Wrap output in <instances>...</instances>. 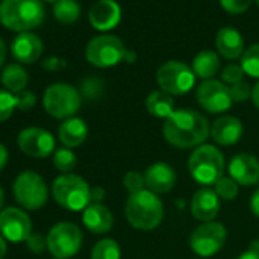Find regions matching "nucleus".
Segmentation results:
<instances>
[{"label": "nucleus", "instance_id": "nucleus-10", "mask_svg": "<svg viewBox=\"0 0 259 259\" xmlns=\"http://www.w3.org/2000/svg\"><path fill=\"white\" fill-rule=\"evenodd\" d=\"M46 241L48 250L55 259H69L79 251L82 245V233L76 224L63 221L49 230Z\"/></svg>", "mask_w": 259, "mask_h": 259}, {"label": "nucleus", "instance_id": "nucleus-36", "mask_svg": "<svg viewBox=\"0 0 259 259\" xmlns=\"http://www.w3.org/2000/svg\"><path fill=\"white\" fill-rule=\"evenodd\" d=\"M229 89H230V95H232L233 102H245L247 99L251 98V90L253 89L244 81H241L238 84H233Z\"/></svg>", "mask_w": 259, "mask_h": 259}, {"label": "nucleus", "instance_id": "nucleus-44", "mask_svg": "<svg viewBox=\"0 0 259 259\" xmlns=\"http://www.w3.org/2000/svg\"><path fill=\"white\" fill-rule=\"evenodd\" d=\"M251 99H253L254 107L259 108V81L254 84V87H253V90H251Z\"/></svg>", "mask_w": 259, "mask_h": 259}, {"label": "nucleus", "instance_id": "nucleus-24", "mask_svg": "<svg viewBox=\"0 0 259 259\" xmlns=\"http://www.w3.org/2000/svg\"><path fill=\"white\" fill-rule=\"evenodd\" d=\"M145 105H147V110L150 114H153L154 117H159V119H165V120L168 117H171L172 113L176 111L172 96L163 90L151 92L145 101Z\"/></svg>", "mask_w": 259, "mask_h": 259}, {"label": "nucleus", "instance_id": "nucleus-15", "mask_svg": "<svg viewBox=\"0 0 259 259\" xmlns=\"http://www.w3.org/2000/svg\"><path fill=\"white\" fill-rule=\"evenodd\" d=\"M122 17L120 7L114 0H98L96 4L92 5L89 11V20L90 25L101 32L114 29Z\"/></svg>", "mask_w": 259, "mask_h": 259}, {"label": "nucleus", "instance_id": "nucleus-1", "mask_svg": "<svg viewBox=\"0 0 259 259\" xmlns=\"http://www.w3.org/2000/svg\"><path fill=\"white\" fill-rule=\"evenodd\" d=\"M210 135L207 119L191 108L177 110L163 123V136L169 145L188 150L200 147Z\"/></svg>", "mask_w": 259, "mask_h": 259}, {"label": "nucleus", "instance_id": "nucleus-40", "mask_svg": "<svg viewBox=\"0 0 259 259\" xmlns=\"http://www.w3.org/2000/svg\"><path fill=\"white\" fill-rule=\"evenodd\" d=\"M238 259H259V241L253 242L251 247L247 251H244L242 254H239Z\"/></svg>", "mask_w": 259, "mask_h": 259}, {"label": "nucleus", "instance_id": "nucleus-49", "mask_svg": "<svg viewBox=\"0 0 259 259\" xmlns=\"http://www.w3.org/2000/svg\"><path fill=\"white\" fill-rule=\"evenodd\" d=\"M46 2H55V4H57V2H58V0H46Z\"/></svg>", "mask_w": 259, "mask_h": 259}, {"label": "nucleus", "instance_id": "nucleus-19", "mask_svg": "<svg viewBox=\"0 0 259 259\" xmlns=\"http://www.w3.org/2000/svg\"><path fill=\"white\" fill-rule=\"evenodd\" d=\"M191 212L194 218L203 223L213 221L220 212V197L210 188L198 189L191 201Z\"/></svg>", "mask_w": 259, "mask_h": 259}, {"label": "nucleus", "instance_id": "nucleus-35", "mask_svg": "<svg viewBox=\"0 0 259 259\" xmlns=\"http://www.w3.org/2000/svg\"><path fill=\"white\" fill-rule=\"evenodd\" d=\"M220 4L226 13L236 16V14L245 13L250 8L251 0H220Z\"/></svg>", "mask_w": 259, "mask_h": 259}, {"label": "nucleus", "instance_id": "nucleus-30", "mask_svg": "<svg viewBox=\"0 0 259 259\" xmlns=\"http://www.w3.org/2000/svg\"><path fill=\"white\" fill-rule=\"evenodd\" d=\"M54 165L58 171L70 174L76 166V156L70 148H58L54 153Z\"/></svg>", "mask_w": 259, "mask_h": 259}, {"label": "nucleus", "instance_id": "nucleus-11", "mask_svg": "<svg viewBox=\"0 0 259 259\" xmlns=\"http://www.w3.org/2000/svg\"><path fill=\"white\" fill-rule=\"evenodd\" d=\"M227 238L226 227L221 223L209 221L198 226L189 238V245L192 251L198 256L207 257L218 253Z\"/></svg>", "mask_w": 259, "mask_h": 259}, {"label": "nucleus", "instance_id": "nucleus-9", "mask_svg": "<svg viewBox=\"0 0 259 259\" xmlns=\"http://www.w3.org/2000/svg\"><path fill=\"white\" fill-rule=\"evenodd\" d=\"M156 79L160 90L171 96H180L192 90L195 73L192 67L182 61H168L157 69Z\"/></svg>", "mask_w": 259, "mask_h": 259}, {"label": "nucleus", "instance_id": "nucleus-41", "mask_svg": "<svg viewBox=\"0 0 259 259\" xmlns=\"http://www.w3.org/2000/svg\"><path fill=\"white\" fill-rule=\"evenodd\" d=\"M250 209H251L253 215H256L259 218V189L254 191L250 198Z\"/></svg>", "mask_w": 259, "mask_h": 259}, {"label": "nucleus", "instance_id": "nucleus-48", "mask_svg": "<svg viewBox=\"0 0 259 259\" xmlns=\"http://www.w3.org/2000/svg\"><path fill=\"white\" fill-rule=\"evenodd\" d=\"M2 207H4V189L0 188V212H2Z\"/></svg>", "mask_w": 259, "mask_h": 259}, {"label": "nucleus", "instance_id": "nucleus-14", "mask_svg": "<svg viewBox=\"0 0 259 259\" xmlns=\"http://www.w3.org/2000/svg\"><path fill=\"white\" fill-rule=\"evenodd\" d=\"M17 145L25 154L37 159H45L55 153L54 136L48 130L38 126L25 128L23 132H20L17 136Z\"/></svg>", "mask_w": 259, "mask_h": 259}, {"label": "nucleus", "instance_id": "nucleus-32", "mask_svg": "<svg viewBox=\"0 0 259 259\" xmlns=\"http://www.w3.org/2000/svg\"><path fill=\"white\" fill-rule=\"evenodd\" d=\"M16 108H17L16 95L8 90L0 89V122L8 120Z\"/></svg>", "mask_w": 259, "mask_h": 259}, {"label": "nucleus", "instance_id": "nucleus-46", "mask_svg": "<svg viewBox=\"0 0 259 259\" xmlns=\"http://www.w3.org/2000/svg\"><path fill=\"white\" fill-rule=\"evenodd\" d=\"M5 57H7V46H5V41L2 40V37H0V66L4 64Z\"/></svg>", "mask_w": 259, "mask_h": 259}, {"label": "nucleus", "instance_id": "nucleus-12", "mask_svg": "<svg viewBox=\"0 0 259 259\" xmlns=\"http://www.w3.org/2000/svg\"><path fill=\"white\" fill-rule=\"evenodd\" d=\"M197 101L206 111L217 114L227 111L233 101L230 89L218 79H206L197 89Z\"/></svg>", "mask_w": 259, "mask_h": 259}, {"label": "nucleus", "instance_id": "nucleus-18", "mask_svg": "<svg viewBox=\"0 0 259 259\" xmlns=\"http://www.w3.org/2000/svg\"><path fill=\"white\" fill-rule=\"evenodd\" d=\"M13 57L23 64L35 63L43 54V43L38 35L32 32H20L11 43Z\"/></svg>", "mask_w": 259, "mask_h": 259}, {"label": "nucleus", "instance_id": "nucleus-47", "mask_svg": "<svg viewBox=\"0 0 259 259\" xmlns=\"http://www.w3.org/2000/svg\"><path fill=\"white\" fill-rule=\"evenodd\" d=\"M136 54L133 52V51H126L125 52V57H123V61H126V63H135L136 61Z\"/></svg>", "mask_w": 259, "mask_h": 259}, {"label": "nucleus", "instance_id": "nucleus-42", "mask_svg": "<svg viewBox=\"0 0 259 259\" xmlns=\"http://www.w3.org/2000/svg\"><path fill=\"white\" fill-rule=\"evenodd\" d=\"M105 195V191L99 186L92 188V203H101Z\"/></svg>", "mask_w": 259, "mask_h": 259}, {"label": "nucleus", "instance_id": "nucleus-26", "mask_svg": "<svg viewBox=\"0 0 259 259\" xmlns=\"http://www.w3.org/2000/svg\"><path fill=\"white\" fill-rule=\"evenodd\" d=\"M29 82L28 72L20 64H8L2 73V84L11 93H20Z\"/></svg>", "mask_w": 259, "mask_h": 259}, {"label": "nucleus", "instance_id": "nucleus-34", "mask_svg": "<svg viewBox=\"0 0 259 259\" xmlns=\"http://www.w3.org/2000/svg\"><path fill=\"white\" fill-rule=\"evenodd\" d=\"M244 75H245V73H244L241 64H239V66H238V64H229V66H226V67L223 69V72H221L223 82H224V84H230V85L241 82L242 78H244Z\"/></svg>", "mask_w": 259, "mask_h": 259}, {"label": "nucleus", "instance_id": "nucleus-21", "mask_svg": "<svg viewBox=\"0 0 259 259\" xmlns=\"http://www.w3.org/2000/svg\"><path fill=\"white\" fill-rule=\"evenodd\" d=\"M82 223L92 233L102 235L113 227V213L107 206L92 203L82 210Z\"/></svg>", "mask_w": 259, "mask_h": 259}, {"label": "nucleus", "instance_id": "nucleus-17", "mask_svg": "<svg viewBox=\"0 0 259 259\" xmlns=\"http://www.w3.org/2000/svg\"><path fill=\"white\" fill-rule=\"evenodd\" d=\"M145 185L148 191L154 194H166L169 192L177 180L174 168L166 162H156L145 171Z\"/></svg>", "mask_w": 259, "mask_h": 259}, {"label": "nucleus", "instance_id": "nucleus-5", "mask_svg": "<svg viewBox=\"0 0 259 259\" xmlns=\"http://www.w3.org/2000/svg\"><path fill=\"white\" fill-rule=\"evenodd\" d=\"M54 200L64 209L72 212L84 210L92 204V188L76 174H63L54 180Z\"/></svg>", "mask_w": 259, "mask_h": 259}, {"label": "nucleus", "instance_id": "nucleus-2", "mask_svg": "<svg viewBox=\"0 0 259 259\" xmlns=\"http://www.w3.org/2000/svg\"><path fill=\"white\" fill-rule=\"evenodd\" d=\"M46 17L41 0H2L0 22L16 32H28L38 28Z\"/></svg>", "mask_w": 259, "mask_h": 259}, {"label": "nucleus", "instance_id": "nucleus-6", "mask_svg": "<svg viewBox=\"0 0 259 259\" xmlns=\"http://www.w3.org/2000/svg\"><path fill=\"white\" fill-rule=\"evenodd\" d=\"M16 201L28 210H38L48 201V186L43 177L34 171H23L13 185Z\"/></svg>", "mask_w": 259, "mask_h": 259}, {"label": "nucleus", "instance_id": "nucleus-16", "mask_svg": "<svg viewBox=\"0 0 259 259\" xmlns=\"http://www.w3.org/2000/svg\"><path fill=\"white\" fill-rule=\"evenodd\" d=\"M230 177L241 186H253L259 180V160L251 154H236L229 163Z\"/></svg>", "mask_w": 259, "mask_h": 259}, {"label": "nucleus", "instance_id": "nucleus-31", "mask_svg": "<svg viewBox=\"0 0 259 259\" xmlns=\"http://www.w3.org/2000/svg\"><path fill=\"white\" fill-rule=\"evenodd\" d=\"M238 183L232 179V177H223V179H220L217 183H215V192H217V195L221 198V200H227V201H230V200H235L236 198V195H238Z\"/></svg>", "mask_w": 259, "mask_h": 259}, {"label": "nucleus", "instance_id": "nucleus-23", "mask_svg": "<svg viewBox=\"0 0 259 259\" xmlns=\"http://www.w3.org/2000/svg\"><path fill=\"white\" fill-rule=\"evenodd\" d=\"M89 135L87 123L79 117H69L66 119L58 130V139L66 148L79 147Z\"/></svg>", "mask_w": 259, "mask_h": 259}, {"label": "nucleus", "instance_id": "nucleus-4", "mask_svg": "<svg viewBox=\"0 0 259 259\" xmlns=\"http://www.w3.org/2000/svg\"><path fill=\"white\" fill-rule=\"evenodd\" d=\"M189 172L203 188L215 185L224 176V156L213 145H200L189 157Z\"/></svg>", "mask_w": 259, "mask_h": 259}, {"label": "nucleus", "instance_id": "nucleus-22", "mask_svg": "<svg viewBox=\"0 0 259 259\" xmlns=\"http://www.w3.org/2000/svg\"><path fill=\"white\" fill-rule=\"evenodd\" d=\"M215 46L226 60H236L244 54V38L235 28H221L217 34Z\"/></svg>", "mask_w": 259, "mask_h": 259}, {"label": "nucleus", "instance_id": "nucleus-38", "mask_svg": "<svg viewBox=\"0 0 259 259\" xmlns=\"http://www.w3.org/2000/svg\"><path fill=\"white\" fill-rule=\"evenodd\" d=\"M26 244H28V248L32 251V253H43L45 251V248H48V241L40 235V233H32L29 238H28V241H26Z\"/></svg>", "mask_w": 259, "mask_h": 259}, {"label": "nucleus", "instance_id": "nucleus-45", "mask_svg": "<svg viewBox=\"0 0 259 259\" xmlns=\"http://www.w3.org/2000/svg\"><path fill=\"white\" fill-rule=\"evenodd\" d=\"M7 250H8L7 241H5V238L2 235H0V259H4L7 256Z\"/></svg>", "mask_w": 259, "mask_h": 259}, {"label": "nucleus", "instance_id": "nucleus-28", "mask_svg": "<svg viewBox=\"0 0 259 259\" xmlns=\"http://www.w3.org/2000/svg\"><path fill=\"white\" fill-rule=\"evenodd\" d=\"M92 259H120V247L114 239H101L92 250Z\"/></svg>", "mask_w": 259, "mask_h": 259}, {"label": "nucleus", "instance_id": "nucleus-20", "mask_svg": "<svg viewBox=\"0 0 259 259\" xmlns=\"http://www.w3.org/2000/svg\"><path fill=\"white\" fill-rule=\"evenodd\" d=\"M242 133H244L242 122L235 116H221L213 122L210 128L212 139L224 147L236 144L242 138Z\"/></svg>", "mask_w": 259, "mask_h": 259}, {"label": "nucleus", "instance_id": "nucleus-43", "mask_svg": "<svg viewBox=\"0 0 259 259\" xmlns=\"http://www.w3.org/2000/svg\"><path fill=\"white\" fill-rule=\"evenodd\" d=\"M8 163V150L4 144H0V171H2Z\"/></svg>", "mask_w": 259, "mask_h": 259}, {"label": "nucleus", "instance_id": "nucleus-33", "mask_svg": "<svg viewBox=\"0 0 259 259\" xmlns=\"http://www.w3.org/2000/svg\"><path fill=\"white\" fill-rule=\"evenodd\" d=\"M123 188L130 192V195L132 194H136V192H141L145 189V176H142L141 172L138 171H128L125 176H123Z\"/></svg>", "mask_w": 259, "mask_h": 259}, {"label": "nucleus", "instance_id": "nucleus-29", "mask_svg": "<svg viewBox=\"0 0 259 259\" xmlns=\"http://www.w3.org/2000/svg\"><path fill=\"white\" fill-rule=\"evenodd\" d=\"M241 67L244 73L251 78H259V43L247 48L241 57Z\"/></svg>", "mask_w": 259, "mask_h": 259}, {"label": "nucleus", "instance_id": "nucleus-27", "mask_svg": "<svg viewBox=\"0 0 259 259\" xmlns=\"http://www.w3.org/2000/svg\"><path fill=\"white\" fill-rule=\"evenodd\" d=\"M81 7L75 0H58L54 7V16L60 23L72 25L79 19Z\"/></svg>", "mask_w": 259, "mask_h": 259}, {"label": "nucleus", "instance_id": "nucleus-8", "mask_svg": "<svg viewBox=\"0 0 259 259\" xmlns=\"http://www.w3.org/2000/svg\"><path fill=\"white\" fill-rule=\"evenodd\" d=\"M43 105L52 117L69 119L79 110L81 96L75 87L64 82H57L46 89Z\"/></svg>", "mask_w": 259, "mask_h": 259}, {"label": "nucleus", "instance_id": "nucleus-50", "mask_svg": "<svg viewBox=\"0 0 259 259\" xmlns=\"http://www.w3.org/2000/svg\"><path fill=\"white\" fill-rule=\"evenodd\" d=\"M256 4H257V5H259V0H256Z\"/></svg>", "mask_w": 259, "mask_h": 259}, {"label": "nucleus", "instance_id": "nucleus-37", "mask_svg": "<svg viewBox=\"0 0 259 259\" xmlns=\"http://www.w3.org/2000/svg\"><path fill=\"white\" fill-rule=\"evenodd\" d=\"M16 102H17V108L22 110V111H28L31 110L35 102H37V98L32 92H28V90H23L20 93H16Z\"/></svg>", "mask_w": 259, "mask_h": 259}, {"label": "nucleus", "instance_id": "nucleus-3", "mask_svg": "<svg viewBox=\"0 0 259 259\" xmlns=\"http://www.w3.org/2000/svg\"><path fill=\"white\" fill-rule=\"evenodd\" d=\"M125 217L138 230H153L163 220V203L157 194L144 189L128 197Z\"/></svg>", "mask_w": 259, "mask_h": 259}, {"label": "nucleus", "instance_id": "nucleus-39", "mask_svg": "<svg viewBox=\"0 0 259 259\" xmlns=\"http://www.w3.org/2000/svg\"><path fill=\"white\" fill-rule=\"evenodd\" d=\"M67 67L66 60L60 58V57H49L43 61V69L49 70V72H60L64 70Z\"/></svg>", "mask_w": 259, "mask_h": 259}, {"label": "nucleus", "instance_id": "nucleus-25", "mask_svg": "<svg viewBox=\"0 0 259 259\" xmlns=\"http://www.w3.org/2000/svg\"><path fill=\"white\" fill-rule=\"evenodd\" d=\"M192 70L195 76L201 79H212L220 70V57L213 51H201L195 55L192 61Z\"/></svg>", "mask_w": 259, "mask_h": 259}, {"label": "nucleus", "instance_id": "nucleus-7", "mask_svg": "<svg viewBox=\"0 0 259 259\" xmlns=\"http://www.w3.org/2000/svg\"><path fill=\"white\" fill-rule=\"evenodd\" d=\"M125 52L126 49L119 37L102 34L89 41L85 48V58L92 66L107 69L123 61Z\"/></svg>", "mask_w": 259, "mask_h": 259}, {"label": "nucleus", "instance_id": "nucleus-13", "mask_svg": "<svg viewBox=\"0 0 259 259\" xmlns=\"http://www.w3.org/2000/svg\"><path fill=\"white\" fill-rule=\"evenodd\" d=\"M0 233L11 242L28 241L32 235V223L29 215L14 206L4 209L0 212Z\"/></svg>", "mask_w": 259, "mask_h": 259}]
</instances>
